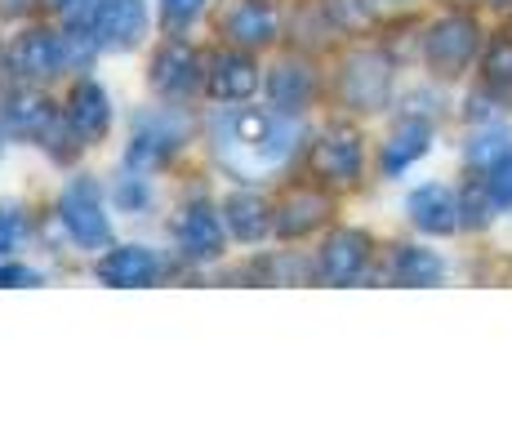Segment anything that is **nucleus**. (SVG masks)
Here are the masks:
<instances>
[{"instance_id":"3","label":"nucleus","mask_w":512,"mask_h":445,"mask_svg":"<svg viewBox=\"0 0 512 445\" xmlns=\"http://www.w3.org/2000/svg\"><path fill=\"white\" fill-rule=\"evenodd\" d=\"M339 89H343V103L348 107H357V112H379L392 89V63L379 49H357V54L343 58Z\"/></svg>"},{"instance_id":"28","label":"nucleus","mask_w":512,"mask_h":445,"mask_svg":"<svg viewBox=\"0 0 512 445\" xmlns=\"http://www.w3.org/2000/svg\"><path fill=\"white\" fill-rule=\"evenodd\" d=\"M41 276L32 267H0V285H36Z\"/></svg>"},{"instance_id":"20","label":"nucleus","mask_w":512,"mask_h":445,"mask_svg":"<svg viewBox=\"0 0 512 445\" xmlns=\"http://www.w3.org/2000/svg\"><path fill=\"white\" fill-rule=\"evenodd\" d=\"M5 116H9V130L14 134H27V138H49V130L58 125V112H54V103L41 94H14L9 98V107H5Z\"/></svg>"},{"instance_id":"7","label":"nucleus","mask_w":512,"mask_h":445,"mask_svg":"<svg viewBox=\"0 0 512 445\" xmlns=\"http://www.w3.org/2000/svg\"><path fill=\"white\" fill-rule=\"evenodd\" d=\"M366 263H370V236L357 232V227L334 232L326 241V250H321V276L330 285H352L366 272Z\"/></svg>"},{"instance_id":"6","label":"nucleus","mask_w":512,"mask_h":445,"mask_svg":"<svg viewBox=\"0 0 512 445\" xmlns=\"http://www.w3.org/2000/svg\"><path fill=\"white\" fill-rule=\"evenodd\" d=\"M147 32V9L143 0H94L90 36L98 49H130Z\"/></svg>"},{"instance_id":"14","label":"nucleus","mask_w":512,"mask_h":445,"mask_svg":"<svg viewBox=\"0 0 512 445\" xmlns=\"http://www.w3.org/2000/svg\"><path fill=\"white\" fill-rule=\"evenodd\" d=\"M326 214H330V196L312 192V187H299V192H290L277 210H272V227H277V236H303L317 223H326Z\"/></svg>"},{"instance_id":"19","label":"nucleus","mask_w":512,"mask_h":445,"mask_svg":"<svg viewBox=\"0 0 512 445\" xmlns=\"http://www.w3.org/2000/svg\"><path fill=\"white\" fill-rule=\"evenodd\" d=\"M223 214H228L232 236H236V241H245V245L263 241V236L272 232V210H268V201H263V196H254V192H236V196H228Z\"/></svg>"},{"instance_id":"11","label":"nucleus","mask_w":512,"mask_h":445,"mask_svg":"<svg viewBox=\"0 0 512 445\" xmlns=\"http://www.w3.org/2000/svg\"><path fill=\"white\" fill-rule=\"evenodd\" d=\"M9 67L23 81H49L54 72H63L58 63V36L54 32H23L9 45Z\"/></svg>"},{"instance_id":"21","label":"nucleus","mask_w":512,"mask_h":445,"mask_svg":"<svg viewBox=\"0 0 512 445\" xmlns=\"http://www.w3.org/2000/svg\"><path fill=\"white\" fill-rule=\"evenodd\" d=\"M446 276L437 250H419V245H397L392 254V281L397 285H437Z\"/></svg>"},{"instance_id":"22","label":"nucleus","mask_w":512,"mask_h":445,"mask_svg":"<svg viewBox=\"0 0 512 445\" xmlns=\"http://www.w3.org/2000/svg\"><path fill=\"white\" fill-rule=\"evenodd\" d=\"M512 152V130H499V125H490V130L472 134L468 143V165H477V170H490L495 161H504Z\"/></svg>"},{"instance_id":"12","label":"nucleus","mask_w":512,"mask_h":445,"mask_svg":"<svg viewBox=\"0 0 512 445\" xmlns=\"http://www.w3.org/2000/svg\"><path fill=\"white\" fill-rule=\"evenodd\" d=\"M67 125H72L76 138H85V143H94V138L107 134V125H112V107H107L103 85L81 81L72 94H67Z\"/></svg>"},{"instance_id":"32","label":"nucleus","mask_w":512,"mask_h":445,"mask_svg":"<svg viewBox=\"0 0 512 445\" xmlns=\"http://www.w3.org/2000/svg\"><path fill=\"white\" fill-rule=\"evenodd\" d=\"M490 5H499V9H504V5H512V0H490Z\"/></svg>"},{"instance_id":"18","label":"nucleus","mask_w":512,"mask_h":445,"mask_svg":"<svg viewBox=\"0 0 512 445\" xmlns=\"http://www.w3.org/2000/svg\"><path fill=\"white\" fill-rule=\"evenodd\" d=\"M428 147H432V125L419 121V116H410V121H401L388 143H383V170L401 174L406 165H415Z\"/></svg>"},{"instance_id":"5","label":"nucleus","mask_w":512,"mask_h":445,"mask_svg":"<svg viewBox=\"0 0 512 445\" xmlns=\"http://www.w3.org/2000/svg\"><path fill=\"white\" fill-rule=\"evenodd\" d=\"M361 161H366V147H361V134L348 130V125H330L326 134L312 147V170L326 183H357L361 178Z\"/></svg>"},{"instance_id":"9","label":"nucleus","mask_w":512,"mask_h":445,"mask_svg":"<svg viewBox=\"0 0 512 445\" xmlns=\"http://www.w3.org/2000/svg\"><path fill=\"white\" fill-rule=\"evenodd\" d=\"M406 214L419 232H432V236H446L464 223V214H459V196L441 183H428V187H419V192H410Z\"/></svg>"},{"instance_id":"29","label":"nucleus","mask_w":512,"mask_h":445,"mask_svg":"<svg viewBox=\"0 0 512 445\" xmlns=\"http://www.w3.org/2000/svg\"><path fill=\"white\" fill-rule=\"evenodd\" d=\"M143 196H147L143 187H130V183L121 187V201H125V205H143Z\"/></svg>"},{"instance_id":"25","label":"nucleus","mask_w":512,"mask_h":445,"mask_svg":"<svg viewBox=\"0 0 512 445\" xmlns=\"http://www.w3.org/2000/svg\"><path fill=\"white\" fill-rule=\"evenodd\" d=\"M486 187H490V196H495V205L512 210V152L486 170Z\"/></svg>"},{"instance_id":"8","label":"nucleus","mask_w":512,"mask_h":445,"mask_svg":"<svg viewBox=\"0 0 512 445\" xmlns=\"http://www.w3.org/2000/svg\"><path fill=\"white\" fill-rule=\"evenodd\" d=\"M205 89H210V98H219V103H241V98H250L254 89H259V67H254L250 54L228 49V54L210 58Z\"/></svg>"},{"instance_id":"27","label":"nucleus","mask_w":512,"mask_h":445,"mask_svg":"<svg viewBox=\"0 0 512 445\" xmlns=\"http://www.w3.org/2000/svg\"><path fill=\"white\" fill-rule=\"evenodd\" d=\"M161 5H165V23H187L205 0H161Z\"/></svg>"},{"instance_id":"31","label":"nucleus","mask_w":512,"mask_h":445,"mask_svg":"<svg viewBox=\"0 0 512 445\" xmlns=\"http://www.w3.org/2000/svg\"><path fill=\"white\" fill-rule=\"evenodd\" d=\"M27 5V0H5V9H23Z\"/></svg>"},{"instance_id":"10","label":"nucleus","mask_w":512,"mask_h":445,"mask_svg":"<svg viewBox=\"0 0 512 445\" xmlns=\"http://www.w3.org/2000/svg\"><path fill=\"white\" fill-rule=\"evenodd\" d=\"M174 236H179V250L187 259H219L223 250V219L210 210V205H187L179 227H174Z\"/></svg>"},{"instance_id":"23","label":"nucleus","mask_w":512,"mask_h":445,"mask_svg":"<svg viewBox=\"0 0 512 445\" xmlns=\"http://www.w3.org/2000/svg\"><path fill=\"white\" fill-rule=\"evenodd\" d=\"M170 152H174L170 130H156V125L147 121L143 130L134 134V143H130V165H156L161 156H170Z\"/></svg>"},{"instance_id":"30","label":"nucleus","mask_w":512,"mask_h":445,"mask_svg":"<svg viewBox=\"0 0 512 445\" xmlns=\"http://www.w3.org/2000/svg\"><path fill=\"white\" fill-rule=\"evenodd\" d=\"M45 5H54V9H72L76 0H45Z\"/></svg>"},{"instance_id":"4","label":"nucleus","mask_w":512,"mask_h":445,"mask_svg":"<svg viewBox=\"0 0 512 445\" xmlns=\"http://www.w3.org/2000/svg\"><path fill=\"white\" fill-rule=\"evenodd\" d=\"M63 227L72 232L76 245L85 250H98V245L112 241V227H107V214H103V201H98V187L90 178H76L72 187L63 192Z\"/></svg>"},{"instance_id":"2","label":"nucleus","mask_w":512,"mask_h":445,"mask_svg":"<svg viewBox=\"0 0 512 445\" xmlns=\"http://www.w3.org/2000/svg\"><path fill=\"white\" fill-rule=\"evenodd\" d=\"M481 49V27L468 14H446L423 32V58L437 76H459L477 58Z\"/></svg>"},{"instance_id":"17","label":"nucleus","mask_w":512,"mask_h":445,"mask_svg":"<svg viewBox=\"0 0 512 445\" xmlns=\"http://www.w3.org/2000/svg\"><path fill=\"white\" fill-rule=\"evenodd\" d=\"M312 67L299 63V58H281L277 67H272L268 76V89H272V107H281V112H303V103L312 98Z\"/></svg>"},{"instance_id":"13","label":"nucleus","mask_w":512,"mask_h":445,"mask_svg":"<svg viewBox=\"0 0 512 445\" xmlns=\"http://www.w3.org/2000/svg\"><path fill=\"white\" fill-rule=\"evenodd\" d=\"M94 272L103 285H152L161 263H156V254L147 245H121V250L103 254Z\"/></svg>"},{"instance_id":"26","label":"nucleus","mask_w":512,"mask_h":445,"mask_svg":"<svg viewBox=\"0 0 512 445\" xmlns=\"http://www.w3.org/2000/svg\"><path fill=\"white\" fill-rule=\"evenodd\" d=\"M18 236H23V223H18V214L0 210V254H9L18 245Z\"/></svg>"},{"instance_id":"15","label":"nucleus","mask_w":512,"mask_h":445,"mask_svg":"<svg viewBox=\"0 0 512 445\" xmlns=\"http://www.w3.org/2000/svg\"><path fill=\"white\" fill-rule=\"evenodd\" d=\"M196 81H201V63H196V49L192 45H183V41H170L156 54V63H152V85H156V94H187Z\"/></svg>"},{"instance_id":"16","label":"nucleus","mask_w":512,"mask_h":445,"mask_svg":"<svg viewBox=\"0 0 512 445\" xmlns=\"http://www.w3.org/2000/svg\"><path fill=\"white\" fill-rule=\"evenodd\" d=\"M223 36L236 45H268L277 36V18L263 9V0H236V5L223 14Z\"/></svg>"},{"instance_id":"24","label":"nucleus","mask_w":512,"mask_h":445,"mask_svg":"<svg viewBox=\"0 0 512 445\" xmlns=\"http://www.w3.org/2000/svg\"><path fill=\"white\" fill-rule=\"evenodd\" d=\"M481 72H486L490 85L499 89H512V36H495L481 54Z\"/></svg>"},{"instance_id":"1","label":"nucleus","mask_w":512,"mask_h":445,"mask_svg":"<svg viewBox=\"0 0 512 445\" xmlns=\"http://www.w3.org/2000/svg\"><path fill=\"white\" fill-rule=\"evenodd\" d=\"M210 138L223 170L254 183L285 165V156L299 143V125L281 107H232V112L214 116Z\"/></svg>"}]
</instances>
